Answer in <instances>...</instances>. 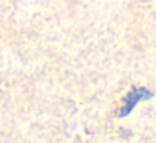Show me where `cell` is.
<instances>
[{
  "label": "cell",
  "instance_id": "obj_1",
  "mask_svg": "<svg viewBox=\"0 0 156 143\" xmlns=\"http://www.w3.org/2000/svg\"><path fill=\"white\" fill-rule=\"evenodd\" d=\"M154 96V93L148 88H133L128 94L124 96L122 99V105H121V109L118 111V116L119 118H126L128 115H131L133 109L143 101H148Z\"/></svg>",
  "mask_w": 156,
  "mask_h": 143
}]
</instances>
